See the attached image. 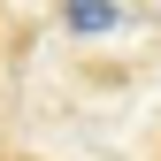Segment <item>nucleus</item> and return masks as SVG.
<instances>
[]
</instances>
